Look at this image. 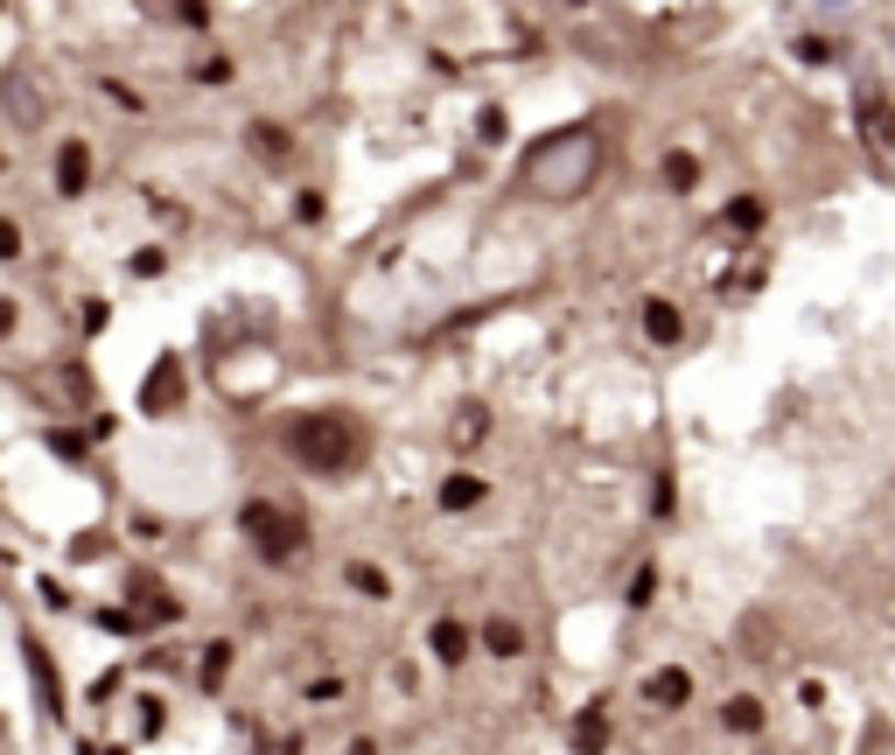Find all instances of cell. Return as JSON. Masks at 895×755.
Masks as SVG:
<instances>
[{
	"mask_svg": "<svg viewBox=\"0 0 895 755\" xmlns=\"http://www.w3.org/2000/svg\"><path fill=\"white\" fill-rule=\"evenodd\" d=\"M309 700H315V707H329V700H343V678H315V686H309Z\"/></svg>",
	"mask_w": 895,
	"mask_h": 755,
	"instance_id": "34",
	"label": "cell"
},
{
	"mask_svg": "<svg viewBox=\"0 0 895 755\" xmlns=\"http://www.w3.org/2000/svg\"><path fill=\"white\" fill-rule=\"evenodd\" d=\"M70 560H105V532H85V539H70Z\"/></svg>",
	"mask_w": 895,
	"mask_h": 755,
	"instance_id": "32",
	"label": "cell"
},
{
	"mask_svg": "<svg viewBox=\"0 0 895 755\" xmlns=\"http://www.w3.org/2000/svg\"><path fill=\"white\" fill-rule=\"evenodd\" d=\"M280 441H288V455L301 469H315V476H350V469L365 462V427H357L350 413H336V406L294 413V420L280 427Z\"/></svg>",
	"mask_w": 895,
	"mask_h": 755,
	"instance_id": "1",
	"label": "cell"
},
{
	"mask_svg": "<svg viewBox=\"0 0 895 755\" xmlns=\"http://www.w3.org/2000/svg\"><path fill=\"white\" fill-rule=\"evenodd\" d=\"M91 176H99L91 147H85V140H56V196H64V203H78L85 189H91Z\"/></svg>",
	"mask_w": 895,
	"mask_h": 755,
	"instance_id": "6",
	"label": "cell"
},
{
	"mask_svg": "<svg viewBox=\"0 0 895 755\" xmlns=\"http://www.w3.org/2000/svg\"><path fill=\"white\" fill-rule=\"evenodd\" d=\"M14 315H22V308H14V301L0 294V343H8V336H14Z\"/></svg>",
	"mask_w": 895,
	"mask_h": 755,
	"instance_id": "35",
	"label": "cell"
},
{
	"mask_svg": "<svg viewBox=\"0 0 895 755\" xmlns=\"http://www.w3.org/2000/svg\"><path fill=\"white\" fill-rule=\"evenodd\" d=\"M126 273H133V280H161V273H168V252H161V245H141V252L126 259Z\"/></svg>",
	"mask_w": 895,
	"mask_h": 755,
	"instance_id": "23",
	"label": "cell"
},
{
	"mask_svg": "<svg viewBox=\"0 0 895 755\" xmlns=\"http://www.w3.org/2000/svg\"><path fill=\"white\" fill-rule=\"evenodd\" d=\"M483 497H490V483L476 476V469H448V476H441V489H434V504H441L448 518L476 511V504H483Z\"/></svg>",
	"mask_w": 895,
	"mask_h": 755,
	"instance_id": "11",
	"label": "cell"
},
{
	"mask_svg": "<svg viewBox=\"0 0 895 755\" xmlns=\"http://www.w3.org/2000/svg\"><path fill=\"white\" fill-rule=\"evenodd\" d=\"M105 323H112V301H99V294H91L85 308H78V329H85V336H99Z\"/></svg>",
	"mask_w": 895,
	"mask_h": 755,
	"instance_id": "27",
	"label": "cell"
},
{
	"mask_svg": "<svg viewBox=\"0 0 895 755\" xmlns=\"http://www.w3.org/2000/svg\"><path fill=\"white\" fill-rule=\"evenodd\" d=\"M329 217V196H322V189H301L294 196V224H322Z\"/></svg>",
	"mask_w": 895,
	"mask_h": 755,
	"instance_id": "25",
	"label": "cell"
},
{
	"mask_svg": "<svg viewBox=\"0 0 895 755\" xmlns=\"http://www.w3.org/2000/svg\"><path fill=\"white\" fill-rule=\"evenodd\" d=\"M720 224H728L735 238H756L770 224V203L763 196H728V211H720Z\"/></svg>",
	"mask_w": 895,
	"mask_h": 755,
	"instance_id": "17",
	"label": "cell"
},
{
	"mask_svg": "<svg viewBox=\"0 0 895 755\" xmlns=\"http://www.w3.org/2000/svg\"><path fill=\"white\" fill-rule=\"evenodd\" d=\"M343 581H350V595H365V601H392V574L378 560H350V566H343Z\"/></svg>",
	"mask_w": 895,
	"mask_h": 755,
	"instance_id": "16",
	"label": "cell"
},
{
	"mask_svg": "<svg viewBox=\"0 0 895 755\" xmlns=\"http://www.w3.org/2000/svg\"><path fill=\"white\" fill-rule=\"evenodd\" d=\"M238 532L253 539V553L266 560V566H294L301 553H309V518L301 511H280V504H266V497H253L238 511Z\"/></svg>",
	"mask_w": 895,
	"mask_h": 755,
	"instance_id": "2",
	"label": "cell"
},
{
	"mask_svg": "<svg viewBox=\"0 0 895 755\" xmlns=\"http://www.w3.org/2000/svg\"><path fill=\"white\" fill-rule=\"evenodd\" d=\"M797 64H832V43H826V35H797Z\"/></svg>",
	"mask_w": 895,
	"mask_h": 755,
	"instance_id": "28",
	"label": "cell"
},
{
	"mask_svg": "<svg viewBox=\"0 0 895 755\" xmlns=\"http://www.w3.org/2000/svg\"><path fill=\"white\" fill-rule=\"evenodd\" d=\"M29 252V238H22V224L14 217H0V267H14V259Z\"/></svg>",
	"mask_w": 895,
	"mask_h": 755,
	"instance_id": "26",
	"label": "cell"
},
{
	"mask_svg": "<svg viewBox=\"0 0 895 755\" xmlns=\"http://www.w3.org/2000/svg\"><path fill=\"white\" fill-rule=\"evenodd\" d=\"M623 601H630V609H651V601H658V566H651V560H644L637 574H630V588H623Z\"/></svg>",
	"mask_w": 895,
	"mask_h": 755,
	"instance_id": "22",
	"label": "cell"
},
{
	"mask_svg": "<svg viewBox=\"0 0 895 755\" xmlns=\"http://www.w3.org/2000/svg\"><path fill=\"white\" fill-rule=\"evenodd\" d=\"M22 672L35 678V707H43V721H64V678H56V657H49V644L43 636H22Z\"/></svg>",
	"mask_w": 895,
	"mask_h": 755,
	"instance_id": "4",
	"label": "cell"
},
{
	"mask_svg": "<svg viewBox=\"0 0 895 755\" xmlns=\"http://www.w3.org/2000/svg\"><path fill=\"white\" fill-rule=\"evenodd\" d=\"M455 441H462V448H476V441H483V433H490V406L483 399H476V406H455Z\"/></svg>",
	"mask_w": 895,
	"mask_h": 755,
	"instance_id": "21",
	"label": "cell"
},
{
	"mask_svg": "<svg viewBox=\"0 0 895 755\" xmlns=\"http://www.w3.org/2000/svg\"><path fill=\"white\" fill-rule=\"evenodd\" d=\"M644 336H651L658 350H679L685 343V315H679V301H664V294H644Z\"/></svg>",
	"mask_w": 895,
	"mask_h": 755,
	"instance_id": "10",
	"label": "cell"
},
{
	"mask_svg": "<svg viewBox=\"0 0 895 755\" xmlns=\"http://www.w3.org/2000/svg\"><path fill=\"white\" fill-rule=\"evenodd\" d=\"M99 91H105V99L120 105V112H141V91H133V84H120V78H99Z\"/></svg>",
	"mask_w": 895,
	"mask_h": 755,
	"instance_id": "29",
	"label": "cell"
},
{
	"mask_svg": "<svg viewBox=\"0 0 895 755\" xmlns=\"http://www.w3.org/2000/svg\"><path fill=\"white\" fill-rule=\"evenodd\" d=\"M232 657H238V644H232V636L203 644V672H197V686H203V692H217V686H224V672H232Z\"/></svg>",
	"mask_w": 895,
	"mask_h": 755,
	"instance_id": "20",
	"label": "cell"
},
{
	"mask_svg": "<svg viewBox=\"0 0 895 755\" xmlns=\"http://www.w3.org/2000/svg\"><path fill=\"white\" fill-rule=\"evenodd\" d=\"M608 748V700H588L574 713V755H602Z\"/></svg>",
	"mask_w": 895,
	"mask_h": 755,
	"instance_id": "15",
	"label": "cell"
},
{
	"mask_svg": "<svg viewBox=\"0 0 895 755\" xmlns=\"http://www.w3.org/2000/svg\"><path fill=\"white\" fill-rule=\"evenodd\" d=\"M91 622H99V630H112V636H141V630H147V622L133 616V609H99Z\"/></svg>",
	"mask_w": 895,
	"mask_h": 755,
	"instance_id": "24",
	"label": "cell"
},
{
	"mask_svg": "<svg viewBox=\"0 0 895 755\" xmlns=\"http://www.w3.org/2000/svg\"><path fill=\"white\" fill-rule=\"evenodd\" d=\"M49 448H56L64 462H85V455H91V441H78V433H49Z\"/></svg>",
	"mask_w": 895,
	"mask_h": 755,
	"instance_id": "30",
	"label": "cell"
},
{
	"mask_svg": "<svg viewBox=\"0 0 895 755\" xmlns=\"http://www.w3.org/2000/svg\"><path fill=\"white\" fill-rule=\"evenodd\" d=\"M343 755H378V742H371V734H357V742L343 748Z\"/></svg>",
	"mask_w": 895,
	"mask_h": 755,
	"instance_id": "37",
	"label": "cell"
},
{
	"mask_svg": "<svg viewBox=\"0 0 895 755\" xmlns=\"http://www.w3.org/2000/svg\"><path fill=\"white\" fill-rule=\"evenodd\" d=\"M64 392H70V399H91V371L85 364H64Z\"/></svg>",
	"mask_w": 895,
	"mask_h": 755,
	"instance_id": "31",
	"label": "cell"
},
{
	"mask_svg": "<svg viewBox=\"0 0 895 755\" xmlns=\"http://www.w3.org/2000/svg\"><path fill=\"white\" fill-rule=\"evenodd\" d=\"M78 755H141L133 742H112V748H91V742H78Z\"/></svg>",
	"mask_w": 895,
	"mask_h": 755,
	"instance_id": "36",
	"label": "cell"
},
{
	"mask_svg": "<svg viewBox=\"0 0 895 755\" xmlns=\"http://www.w3.org/2000/svg\"><path fill=\"white\" fill-rule=\"evenodd\" d=\"M476 644H483L490 657H525V651H532V636H525V622H511V616H490L483 630H476Z\"/></svg>",
	"mask_w": 895,
	"mask_h": 755,
	"instance_id": "13",
	"label": "cell"
},
{
	"mask_svg": "<svg viewBox=\"0 0 895 755\" xmlns=\"http://www.w3.org/2000/svg\"><path fill=\"white\" fill-rule=\"evenodd\" d=\"M182 392H189L182 357H176V350H161V357H155V371H147V385H141V420H168V413L182 406Z\"/></svg>",
	"mask_w": 895,
	"mask_h": 755,
	"instance_id": "3",
	"label": "cell"
},
{
	"mask_svg": "<svg viewBox=\"0 0 895 755\" xmlns=\"http://www.w3.org/2000/svg\"><path fill=\"white\" fill-rule=\"evenodd\" d=\"M126 601H133V616H141V622H182V601L168 595L155 574H133L126 581Z\"/></svg>",
	"mask_w": 895,
	"mask_h": 755,
	"instance_id": "9",
	"label": "cell"
},
{
	"mask_svg": "<svg viewBox=\"0 0 895 755\" xmlns=\"http://www.w3.org/2000/svg\"><path fill=\"white\" fill-rule=\"evenodd\" d=\"M700 176H707V161L693 155V147H664V161H658V182H664V196H693Z\"/></svg>",
	"mask_w": 895,
	"mask_h": 755,
	"instance_id": "12",
	"label": "cell"
},
{
	"mask_svg": "<svg viewBox=\"0 0 895 755\" xmlns=\"http://www.w3.org/2000/svg\"><path fill=\"white\" fill-rule=\"evenodd\" d=\"M427 651H434V665H441V672H462L469 651H476V630H469V622H455V616H441L427 630Z\"/></svg>",
	"mask_w": 895,
	"mask_h": 755,
	"instance_id": "8",
	"label": "cell"
},
{
	"mask_svg": "<svg viewBox=\"0 0 895 755\" xmlns=\"http://www.w3.org/2000/svg\"><path fill=\"white\" fill-rule=\"evenodd\" d=\"M197 84H232V64H224V56H211V64H197Z\"/></svg>",
	"mask_w": 895,
	"mask_h": 755,
	"instance_id": "33",
	"label": "cell"
},
{
	"mask_svg": "<svg viewBox=\"0 0 895 755\" xmlns=\"http://www.w3.org/2000/svg\"><path fill=\"white\" fill-rule=\"evenodd\" d=\"M693 672L685 665H658L651 678H644V707H658V713H679V707H693Z\"/></svg>",
	"mask_w": 895,
	"mask_h": 755,
	"instance_id": "7",
	"label": "cell"
},
{
	"mask_svg": "<svg viewBox=\"0 0 895 755\" xmlns=\"http://www.w3.org/2000/svg\"><path fill=\"white\" fill-rule=\"evenodd\" d=\"M161 728H168V700H161V692H141V700H133V748L155 742Z\"/></svg>",
	"mask_w": 895,
	"mask_h": 755,
	"instance_id": "19",
	"label": "cell"
},
{
	"mask_svg": "<svg viewBox=\"0 0 895 755\" xmlns=\"http://www.w3.org/2000/svg\"><path fill=\"white\" fill-rule=\"evenodd\" d=\"M245 147H259V161H288L294 155V134H288V126H273V120H259V126H245Z\"/></svg>",
	"mask_w": 895,
	"mask_h": 755,
	"instance_id": "18",
	"label": "cell"
},
{
	"mask_svg": "<svg viewBox=\"0 0 895 755\" xmlns=\"http://www.w3.org/2000/svg\"><path fill=\"white\" fill-rule=\"evenodd\" d=\"M853 126H861V140H868V147L895 155V99H888L882 84H868L861 99H853Z\"/></svg>",
	"mask_w": 895,
	"mask_h": 755,
	"instance_id": "5",
	"label": "cell"
},
{
	"mask_svg": "<svg viewBox=\"0 0 895 755\" xmlns=\"http://www.w3.org/2000/svg\"><path fill=\"white\" fill-rule=\"evenodd\" d=\"M720 728H728V734H763L770 728V707L756 700V692H735V700H720Z\"/></svg>",
	"mask_w": 895,
	"mask_h": 755,
	"instance_id": "14",
	"label": "cell"
}]
</instances>
